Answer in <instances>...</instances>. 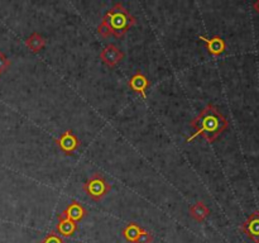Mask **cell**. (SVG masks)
<instances>
[{"instance_id":"cell-9","label":"cell","mask_w":259,"mask_h":243,"mask_svg":"<svg viewBox=\"0 0 259 243\" xmlns=\"http://www.w3.org/2000/svg\"><path fill=\"white\" fill-rule=\"evenodd\" d=\"M199 38L201 41L206 43V48H208V52L212 56H220L224 51H225L226 48V43L221 37L219 36H214L212 38H206L204 36H199Z\"/></svg>"},{"instance_id":"cell-15","label":"cell","mask_w":259,"mask_h":243,"mask_svg":"<svg viewBox=\"0 0 259 243\" xmlns=\"http://www.w3.org/2000/svg\"><path fill=\"white\" fill-rule=\"evenodd\" d=\"M9 67H10L9 58L6 57L3 52H0V75H1V74H4L6 70L9 69Z\"/></svg>"},{"instance_id":"cell-12","label":"cell","mask_w":259,"mask_h":243,"mask_svg":"<svg viewBox=\"0 0 259 243\" xmlns=\"http://www.w3.org/2000/svg\"><path fill=\"white\" fill-rule=\"evenodd\" d=\"M143 232H144V229H143L141 225L137 224V223H134V222H132L123 229L121 233H123V237L125 238L128 242L136 243V241L138 240V237L143 233Z\"/></svg>"},{"instance_id":"cell-10","label":"cell","mask_w":259,"mask_h":243,"mask_svg":"<svg viewBox=\"0 0 259 243\" xmlns=\"http://www.w3.org/2000/svg\"><path fill=\"white\" fill-rule=\"evenodd\" d=\"M56 229H57L58 234L62 236V237H71V236H73L77 232L78 225L77 223L72 222V220L58 216V223L56 225Z\"/></svg>"},{"instance_id":"cell-16","label":"cell","mask_w":259,"mask_h":243,"mask_svg":"<svg viewBox=\"0 0 259 243\" xmlns=\"http://www.w3.org/2000/svg\"><path fill=\"white\" fill-rule=\"evenodd\" d=\"M152 242H153V234L148 231L143 232V233L138 237V240L136 241V243H152Z\"/></svg>"},{"instance_id":"cell-5","label":"cell","mask_w":259,"mask_h":243,"mask_svg":"<svg viewBox=\"0 0 259 243\" xmlns=\"http://www.w3.org/2000/svg\"><path fill=\"white\" fill-rule=\"evenodd\" d=\"M124 58L123 51H120L115 45H109L100 54V60L109 67H115Z\"/></svg>"},{"instance_id":"cell-6","label":"cell","mask_w":259,"mask_h":243,"mask_svg":"<svg viewBox=\"0 0 259 243\" xmlns=\"http://www.w3.org/2000/svg\"><path fill=\"white\" fill-rule=\"evenodd\" d=\"M241 231L253 242L259 243V212H254L241 225Z\"/></svg>"},{"instance_id":"cell-14","label":"cell","mask_w":259,"mask_h":243,"mask_svg":"<svg viewBox=\"0 0 259 243\" xmlns=\"http://www.w3.org/2000/svg\"><path fill=\"white\" fill-rule=\"evenodd\" d=\"M41 243H66L65 240L61 237L60 234L56 233V232H51L43 238V241H41Z\"/></svg>"},{"instance_id":"cell-1","label":"cell","mask_w":259,"mask_h":243,"mask_svg":"<svg viewBox=\"0 0 259 243\" xmlns=\"http://www.w3.org/2000/svg\"><path fill=\"white\" fill-rule=\"evenodd\" d=\"M229 126V122L221 114L219 109L212 104H208L205 108L200 111V114L193 118L191 127L196 132L187 138V142H191L202 135L208 142H214Z\"/></svg>"},{"instance_id":"cell-18","label":"cell","mask_w":259,"mask_h":243,"mask_svg":"<svg viewBox=\"0 0 259 243\" xmlns=\"http://www.w3.org/2000/svg\"><path fill=\"white\" fill-rule=\"evenodd\" d=\"M253 8H254V9H256V12L259 14V0L253 4Z\"/></svg>"},{"instance_id":"cell-8","label":"cell","mask_w":259,"mask_h":243,"mask_svg":"<svg viewBox=\"0 0 259 243\" xmlns=\"http://www.w3.org/2000/svg\"><path fill=\"white\" fill-rule=\"evenodd\" d=\"M86 216H88V210L77 201H72L62 213H60V216H64V218H67L75 223L82 220Z\"/></svg>"},{"instance_id":"cell-7","label":"cell","mask_w":259,"mask_h":243,"mask_svg":"<svg viewBox=\"0 0 259 243\" xmlns=\"http://www.w3.org/2000/svg\"><path fill=\"white\" fill-rule=\"evenodd\" d=\"M128 86H129L133 91L141 94L143 99H145V98H147L145 90H147V87L149 86V80L147 79L144 72L138 70V71L130 78L129 82H128Z\"/></svg>"},{"instance_id":"cell-3","label":"cell","mask_w":259,"mask_h":243,"mask_svg":"<svg viewBox=\"0 0 259 243\" xmlns=\"http://www.w3.org/2000/svg\"><path fill=\"white\" fill-rule=\"evenodd\" d=\"M112 190V185L105 180V177L99 172H95L93 176L84 184V191L94 201L103 200Z\"/></svg>"},{"instance_id":"cell-17","label":"cell","mask_w":259,"mask_h":243,"mask_svg":"<svg viewBox=\"0 0 259 243\" xmlns=\"http://www.w3.org/2000/svg\"><path fill=\"white\" fill-rule=\"evenodd\" d=\"M97 32H99V33L103 37H105V38H108L109 36H112L110 29H109V27L106 26V23L104 21H101V23L99 24V27H97Z\"/></svg>"},{"instance_id":"cell-13","label":"cell","mask_w":259,"mask_h":243,"mask_svg":"<svg viewBox=\"0 0 259 243\" xmlns=\"http://www.w3.org/2000/svg\"><path fill=\"white\" fill-rule=\"evenodd\" d=\"M25 46L29 48L30 51L37 54V52L41 51V50L46 46V39L39 33L34 32V33L30 34V36L27 38V41H25Z\"/></svg>"},{"instance_id":"cell-4","label":"cell","mask_w":259,"mask_h":243,"mask_svg":"<svg viewBox=\"0 0 259 243\" xmlns=\"http://www.w3.org/2000/svg\"><path fill=\"white\" fill-rule=\"evenodd\" d=\"M56 144H57V147L60 148L62 152H65L66 155H72L78 147H80V139L77 138L75 135V133L71 131V129H67L65 131L62 135H60V138L56 139Z\"/></svg>"},{"instance_id":"cell-11","label":"cell","mask_w":259,"mask_h":243,"mask_svg":"<svg viewBox=\"0 0 259 243\" xmlns=\"http://www.w3.org/2000/svg\"><path fill=\"white\" fill-rule=\"evenodd\" d=\"M210 214V210L202 201H197L190 207V216L197 222H204Z\"/></svg>"},{"instance_id":"cell-2","label":"cell","mask_w":259,"mask_h":243,"mask_svg":"<svg viewBox=\"0 0 259 243\" xmlns=\"http://www.w3.org/2000/svg\"><path fill=\"white\" fill-rule=\"evenodd\" d=\"M110 29L112 36L120 38L127 33L129 28L137 24V19L128 12L121 3H115L103 18Z\"/></svg>"}]
</instances>
